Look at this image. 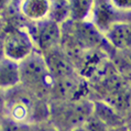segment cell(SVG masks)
<instances>
[{
    "label": "cell",
    "mask_w": 131,
    "mask_h": 131,
    "mask_svg": "<svg viewBox=\"0 0 131 131\" xmlns=\"http://www.w3.org/2000/svg\"><path fill=\"white\" fill-rule=\"evenodd\" d=\"M71 23L73 39H75L77 45L82 50H97L103 44V36L93 22H87V21L74 22L71 20Z\"/></svg>",
    "instance_id": "cell-8"
},
{
    "label": "cell",
    "mask_w": 131,
    "mask_h": 131,
    "mask_svg": "<svg viewBox=\"0 0 131 131\" xmlns=\"http://www.w3.org/2000/svg\"><path fill=\"white\" fill-rule=\"evenodd\" d=\"M20 85L19 64L5 57L0 59V92L8 90Z\"/></svg>",
    "instance_id": "cell-11"
},
{
    "label": "cell",
    "mask_w": 131,
    "mask_h": 131,
    "mask_svg": "<svg viewBox=\"0 0 131 131\" xmlns=\"http://www.w3.org/2000/svg\"><path fill=\"white\" fill-rule=\"evenodd\" d=\"M70 3V18L74 22H82L92 14L93 1L89 0H74Z\"/></svg>",
    "instance_id": "cell-14"
},
{
    "label": "cell",
    "mask_w": 131,
    "mask_h": 131,
    "mask_svg": "<svg viewBox=\"0 0 131 131\" xmlns=\"http://www.w3.org/2000/svg\"><path fill=\"white\" fill-rule=\"evenodd\" d=\"M101 96L105 103L119 112L127 111L131 106V96L126 85L117 77L106 78L101 85Z\"/></svg>",
    "instance_id": "cell-6"
},
{
    "label": "cell",
    "mask_w": 131,
    "mask_h": 131,
    "mask_svg": "<svg viewBox=\"0 0 131 131\" xmlns=\"http://www.w3.org/2000/svg\"><path fill=\"white\" fill-rule=\"evenodd\" d=\"M120 14L122 13L112 6L111 1H96L93 3L90 16H93V24L98 31L106 33L112 24L122 21Z\"/></svg>",
    "instance_id": "cell-9"
},
{
    "label": "cell",
    "mask_w": 131,
    "mask_h": 131,
    "mask_svg": "<svg viewBox=\"0 0 131 131\" xmlns=\"http://www.w3.org/2000/svg\"><path fill=\"white\" fill-rule=\"evenodd\" d=\"M19 67L21 86L42 99L46 100L51 97L54 81L41 53L35 51L27 60L21 62Z\"/></svg>",
    "instance_id": "cell-3"
},
{
    "label": "cell",
    "mask_w": 131,
    "mask_h": 131,
    "mask_svg": "<svg viewBox=\"0 0 131 131\" xmlns=\"http://www.w3.org/2000/svg\"><path fill=\"white\" fill-rule=\"evenodd\" d=\"M108 131H128V129H127V126L125 127H119V128H115V129H110Z\"/></svg>",
    "instance_id": "cell-20"
},
{
    "label": "cell",
    "mask_w": 131,
    "mask_h": 131,
    "mask_svg": "<svg viewBox=\"0 0 131 131\" xmlns=\"http://www.w3.org/2000/svg\"><path fill=\"white\" fill-rule=\"evenodd\" d=\"M1 131H34V126L14 122L10 119L3 118L0 121Z\"/></svg>",
    "instance_id": "cell-16"
},
{
    "label": "cell",
    "mask_w": 131,
    "mask_h": 131,
    "mask_svg": "<svg viewBox=\"0 0 131 131\" xmlns=\"http://www.w3.org/2000/svg\"><path fill=\"white\" fill-rule=\"evenodd\" d=\"M93 112L94 103L88 99L53 100L50 104V121L61 131H73L85 125Z\"/></svg>",
    "instance_id": "cell-2"
},
{
    "label": "cell",
    "mask_w": 131,
    "mask_h": 131,
    "mask_svg": "<svg viewBox=\"0 0 131 131\" xmlns=\"http://www.w3.org/2000/svg\"><path fill=\"white\" fill-rule=\"evenodd\" d=\"M42 55L54 82L76 75L74 63L61 46Z\"/></svg>",
    "instance_id": "cell-7"
},
{
    "label": "cell",
    "mask_w": 131,
    "mask_h": 131,
    "mask_svg": "<svg viewBox=\"0 0 131 131\" xmlns=\"http://www.w3.org/2000/svg\"><path fill=\"white\" fill-rule=\"evenodd\" d=\"M0 121H1V120H0ZM0 131H1V127H0Z\"/></svg>",
    "instance_id": "cell-24"
},
{
    "label": "cell",
    "mask_w": 131,
    "mask_h": 131,
    "mask_svg": "<svg viewBox=\"0 0 131 131\" xmlns=\"http://www.w3.org/2000/svg\"><path fill=\"white\" fill-rule=\"evenodd\" d=\"M105 34L116 49L128 50L131 48V27L125 21H119L112 24Z\"/></svg>",
    "instance_id": "cell-13"
},
{
    "label": "cell",
    "mask_w": 131,
    "mask_h": 131,
    "mask_svg": "<svg viewBox=\"0 0 131 131\" xmlns=\"http://www.w3.org/2000/svg\"><path fill=\"white\" fill-rule=\"evenodd\" d=\"M27 31L39 53L45 54L61 46L62 25L49 18L39 22H31Z\"/></svg>",
    "instance_id": "cell-5"
},
{
    "label": "cell",
    "mask_w": 131,
    "mask_h": 131,
    "mask_svg": "<svg viewBox=\"0 0 131 131\" xmlns=\"http://www.w3.org/2000/svg\"><path fill=\"white\" fill-rule=\"evenodd\" d=\"M127 129H128V131H131V122L128 123V126H127Z\"/></svg>",
    "instance_id": "cell-22"
},
{
    "label": "cell",
    "mask_w": 131,
    "mask_h": 131,
    "mask_svg": "<svg viewBox=\"0 0 131 131\" xmlns=\"http://www.w3.org/2000/svg\"><path fill=\"white\" fill-rule=\"evenodd\" d=\"M5 118L32 126L49 121L50 104L19 85L5 93Z\"/></svg>",
    "instance_id": "cell-1"
},
{
    "label": "cell",
    "mask_w": 131,
    "mask_h": 131,
    "mask_svg": "<svg viewBox=\"0 0 131 131\" xmlns=\"http://www.w3.org/2000/svg\"><path fill=\"white\" fill-rule=\"evenodd\" d=\"M73 131H88L85 127H81V128H78V129H75V130H73Z\"/></svg>",
    "instance_id": "cell-21"
},
{
    "label": "cell",
    "mask_w": 131,
    "mask_h": 131,
    "mask_svg": "<svg viewBox=\"0 0 131 131\" xmlns=\"http://www.w3.org/2000/svg\"><path fill=\"white\" fill-rule=\"evenodd\" d=\"M111 3L119 12H131V0H115V1H111Z\"/></svg>",
    "instance_id": "cell-17"
},
{
    "label": "cell",
    "mask_w": 131,
    "mask_h": 131,
    "mask_svg": "<svg viewBox=\"0 0 131 131\" xmlns=\"http://www.w3.org/2000/svg\"><path fill=\"white\" fill-rule=\"evenodd\" d=\"M5 118V93L0 92V120Z\"/></svg>",
    "instance_id": "cell-18"
},
{
    "label": "cell",
    "mask_w": 131,
    "mask_h": 131,
    "mask_svg": "<svg viewBox=\"0 0 131 131\" xmlns=\"http://www.w3.org/2000/svg\"><path fill=\"white\" fill-rule=\"evenodd\" d=\"M18 11L24 19L31 22L48 19L51 10V1L48 0H24L18 2Z\"/></svg>",
    "instance_id": "cell-10"
},
{
    "label": "cell",
    "mask_w": 131,
    "mask_h": 131,
    "mask_svg": "<svg viewBox=\"0 0 131 131\" xmlns=\"http://www.w3.org/2000/svg\"><path fill=\"white\" fill-rule=\"evenodd\" d=\"M0 59H1V57H0Z\"/></svg>",
    "instance_id": "cell-25"
},
{
    "label": "cell",
    "mask_w": 131,
    "mask_h": 131,
    "mask_svg": "<svg viewBox=\"0 0 131 131\" xmlns=\"http://www.w3.org/2000/svg\"><path fill=\"white\" fill-rule=\"evenodd\" d=\"M49 19L61 25L70 19V3L68 1H51Z\"/></svg>",
    "instance_id": "cell-15"
},
{
    "label": "cell",
    "mask_w": 131,
    "mask_h": 131,
    "mask_svg": "<svg viewBox=\"0 0 131 131\" xmlns=\"http://www.w3.org/2000/svg\"><path fill=\"white\" fill-rule=\"evenodd\" d=\"M93 115L108 129H115L126 126L123 117L120 115V112L110 107L106 103H103V101H95L94 103Z\"/></svg>",
    "instance_id": "cell-12"
},
{
    "label": "cell",
    "mask_w": 131,
    "mask_h": 131,
    "mask_svg": "<svg viewBox=\"0 0 131 131\" xmlns=\"http://www.w3.org/2000/svg\"><path fill=\"white\" fill-rule=\"evenodd\" d=\"M123 21L128 23L130 27H131V12L128 13H125V17H123Z\"/></svg>",
    "instance_id": "cell-19"
},
{
    "label": "cell",
    "mask_w": 131,
    "mask_h": 131,
    "mask_svg": "<svg viewBox=\"0 0 131 131\" xmlns=\"http://www.w3.org/2000/svg\"><path fill=\"white\" fill-rule=\"evenodd\" d=\"M128 112H129V116H130V120H129V122H131V106H130V108H129Z\"/></svg>",
    "instance_id": "cell-23"
},
{
    "label": "cell",
    "mask_w": 131,
    "mask_h": 131,
    "mask_svg": "<svg viewBox=\"0 0 131 131\" xmlns=\"http://www.w3.org/2000/svg\"><path fill=\"white\" fill-rule=\"evenodd\" d=\"M35 46L25 28L12 27L2 35V56L20 64L35 52Z\"/></svg>",
    "instance_id": "cell-4"
}]
</instances>
